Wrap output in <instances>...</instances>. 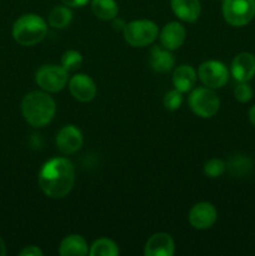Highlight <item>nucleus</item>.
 Masks as SVG:
<instances>
[{
  "label": "nucleus",
  "mask_w": 255,
  "mask_h": 256,
  "mask_svg": "<svg viewBox=\"0 0 255 256\" xmlns=\"http://www.w3.org/2000/svg\"><path fill=\"white\" fill-rule=\"evenodd\" d=\"M38 182L40 189L46 196L62 199L66 196L74 186V165L65 158L50 159L40 169Z\"/></svg>",
  "instance_id": "obj_1"
},
{
  "label": "nucleus",
  "mask_w": 255,
  "mask_h": 256,
  "mask_svg": "<svg viewBox=\"0 0 255 256\" xmlns=\"http://www.w3.org/2000/svg\"><path fill=\"white\" fill-rule=\"evenodd\" d=\"M56 112V104L48 92H32L22 102V114L34 128H42L52 122Z\"/></svg>",
  "instance_id": "obj_2"
},
{
  "label": "nucleus",
  "mask_w": 255,
  "mask_h": 256,
  "mask_svg": "<svg viewBox=\"0 0 255 256\" xmlns=\"http://www.w3.org/2000/svg\"><path fill=\"white\" fill-rule=\"evenodd\" d=\"M48 34V25L36 14H25L12 25V38L22 46H32L44 40Z\"/></svg>",
  "instance_id": "obj_3"
},
{
  "label": "nucleus",
  "mask_w": 255,
  "mask_h": 256,
  "mask_svg": "<svg viewBox=\"0 0 255 256\" xmlns=\"http://www.w3.org/2000/svg\"><path fill=\"white\" fill-rule=\"evenodd\" d=\"M122 34H124L125 42L130 46L142 48L156 40L159 29H158V25L152 20H134L125 25Z\"/></svg>",
  "instance_id": "obj_4"
},
{
  "label": "nucleus",
  "mask_w": 255,
  "mask_h": 256,
  "mask_svg": "<svg viewBox=\"0 0 255 256\" xmlns=\"http://www.w3.org/2000/svg\"><path fill=\"white\" fill-rule=\"evenodd\" d=\"M189 106L195 115L204 119L214 116L220 108V99L210 88H198L189 96Z\"/></svg>",
  "instance_id": "obj_5"
},
{
  "label": "nucleus",
  "mask_w": 255,
  "mask_h": 256,
  "mask_svg": "<svg viewBox=\"0 0 255 256\" xmlns=\"http://www.w3.org/2000/svg\"><path fill=\"white\" fill-rule=\"evenodd\" d=\"M222 16L232 26H244L255 16V0H224Z\"/></svg>",
  "instance_id": "obj_6"
},
{
  "label": "nucleus",
  "mask_w": 255,
  "mask_h": 256,
  "mask_svg": "<svg viewBox=\"0 0 255 256\" xmlns=\"http://www.w3.org/2000/svg\"><path fill=\"white\" fill-rule=\"evenodd\" d=\"M35 82L46 92H58L68 84V72L58 65H44L35 74Z\"/></svg>",
  "instance_id": "obj_7"
},
{
  "label": "nucleus",
  "mask_w": 255,
  "mask_h": 256,
  "mask_svg": "<svg viewBox=\"0 0 255 256\" xmlns=\"http://www.w3.org/2000/svg\"><path fill=\"white\" fill-rule=\"evenodd\" d=\"M199 79L210 89H220L229 80V70L224 62L218 60H208L199 66Z\"/></svg>",
  "instance_id": "obj_8"
},
{
  "label": "nucleus",
  "mask_w": 255,
  "mask_h": 256,
  "mask_svg": "<svg viewBox=\"0 0 255 256\" xmlns=\"http://www.w3.org/2000/svg\"><path fill=\"white\" fill-rule=\"evenodd\" d=\"M218 212L210 202H198L190 209L189 222L194 229L206 230L215 224Z\"/></svg>",
  "instance_id": "obj_9"
},
{
  "label": "nucleus",
  "mask_w": 255,
  "mask_h": 256,
  "mask_svg": "<svg viewBox=\"0 0 255 256\" xmlns=\"http://www.w3.org/2000/svg\"><path fill=\"white\" fill-rule=\"evenodd\" d=\"M56 146L62 154L70 155L76 152L82 148L84 138L80 129L74 125H65L56 134Z\"/></svg>",
  "instance_id": "obj_10"
},
{
  "label": "nucleus",
  "mask_w": 255,
  "mask_h": 256,
  "mask_svg": "<svg viewBox=\"0 0 255 256\" xmlns=\"http://www.w3.org/2000/svg\"><path fill=\"white\" fill-rule=\"evenodd\" d=\"M70 94L78 102H89L96 95V85L94 80L85 74H76L69 80Z\"/></svg>",
  "instance_id": "obj_11"
},
{
  "label": "nucleus",
  "mask_w": 255,
  "mask_h": 256,
  "mask_svg": "<svg viewBox=\"0 0 255 256\" xmlns=\"http://www.w3.org/2000/svg\"><path fill=\"white\" fill-rule=\"evenodd\" d=\"M232 75L239 82H248L255 75V55L242 52L232 62Z\"/></svg>",
  "instance_id": "obj_12"
},
{
  "label": "nucleus",
  "mask_w": 255,
  "mask_h": 256,
  "mask_svg": "<svg viewBox=\"0 0 255 256\" xmlns=\"http://www.w3.org/2000/svg\"><path fill=\"white\" fill-rule=\"evenodd\" d=\"M174 252V240L166 232L152 235L144 246V254L146 256H172Z\"/></svg>",
  "instance_id": "obj_13"
},
{
  "label": "nucleus",
  "mask_w": 255,
  "mask_h": 256,
  "mask_svg": "<svg viewBox=\"0 0 255 256\" xmlns=\"http://www.w3.org/2000/svg\"><path fill=\"white\" fill-rule=\"evenodd\" d=\"M186 38V30L180 22H170L160 32V42L168 50H176L184 44Z\"/></svg>",
  "instance_id": "obj_14"
},
{
  "label": "nucleus",
  "mask_w": 255,
  "mask_h": 256,
  "mask_svg": "<svg viewBox=\"0 0 255 256\" xmlns=\"http://www.w3.org/2000/svg\"><path fill=\"white\" fill-rule=\"evenodd\" d=\"M172 9L180 20L186 22H196L202 12L199 0H172Z\"/></svg>",
  "instance_id": "obj_15"
},
{
  "label": "nucleus",
  "mask_w": 255,
  "mask_h": 256,
  "mask_svg": "<svg viewBox=\"0 0 255 256\" xmlns=\"http://www.w3.org/2000/svg\"><path fill=\"white\" fill-rule=\"evenodd\" d=\"M196 80V72L190 65H180L174 70V74H172V84L175 89L179 90L180 92H188L194 89Z\"/></svg>",
  "instance_id": "obj_16"
},
{
  "label": "nucleus",
  "mask_w": 255,
  "mask_h": 256,
  "mask_svg": "<svg viewBox=\"0 0 255 256\" xmlns=\"http://www.w3.org/2000/svg\"><path fill=\"white\" fill-rule=\"evenodd\" d=\"M150 66L155 72L166 74L174 66V56L170 50L162 49V46H154L150 52Z\"/></svg>",
  "instance_id": "obj_17"
},
{
  "label": "nucleus",
  "mask_w": 255,
  "mask_h": 256,
  "mask_svg": "<svg viewBox=\"0 0 255 256\" xmlns=\"http://www.w3.org/2000/svg\"><path fill=\"white\" fill-rule=\"evenodd\" d=\"M59 254L62 256H85L89 254L88 244L80 235H69L60 242Z\"/></svg>",
  "instance_id": "obj_18"
},
{
  "label": "nucleus",
  "mask_w": 255,
  "mask_h": 256,
  "mask_svg": "<svg viewBox=\"0 0 255 256\" xmlns=\"http://www.w3.org/2000/svg\"><path fill=\"white\" fill-rule=\"evenodd\" d=\"M252 159L246 155L234 154L226 162V169L230 175L234 178H245L252 172Z\"/></svg>",
  "instance_id": "obj_19"
},
{
  "label": "nucleus",
  "mask_w": 255,
  "mask_h": 256,
  "mask_svg": "<svg viewBox=\"0 0 255 256\" xmlns=\"http://www.w3.org/2000/svg\"><path fill=\"white\" fill-rule=\"evenodd\" d=\"M92 10L95 16L105 22L114 20L119 12V8L115 0H92Z\"/></svg>",
  "instance_id": "obj_20"
},
{
  "label": "nucleus",
  "mask_w": 255,
  "mask_h": 256,
  "mask_svg": "<svg viewBox=\"0 0 255 256\" xmlns=\"http://www.w3.org/2000/svg\"><path fill=\"white\" fill-rule=\"evenodd\" d=\"M72 20V12L68 6H55L50 10L48 22L55 29H65Z\"/></svg>",
  "instance_id": "obj_21"
},
{
  "label": "nucleus",
  "mask_w": 255,
  "mask_h": 256,
  "mask_svg": "<svg viewBox=\"0 0 255 256\" xmlns=\"http://www.w3.org/2000/svg\"><path fill=\"white\" fill-rule=\"evenodd\" d=\"M119 252L118 245L106 238L95 240L89 250V255L92 256H116L119 255Z\"/></svg>",
  "instance_id": "obj_22"
},
{
  "label": "nucleus",
  "mask_w": 255,
  "mask_h": 256,
  "mask_svg": "<svg viewBox=\"0 0 255 256\" xmlns=\"http://www.w3.org/2000/svg\"><path fill=\"white\" fill-rule=\"evenodd\" d=\"M82 64V56L78 50H68L62 56V66L68 72H75Z\"/></svg>",
  "instance_id": "obj_23"
},
{
  "label": "nucleus",
  "mask_w": 255,
  "mask_h": 256,
  "mask_svg": "<svg viewBox=\"0 0 255 256\" xmlns=\"http://www.w3.org/2000/svg\"><path fill=\"white\" fill-rule=\"evenodd\" d=\"M225 170H226V162H222V159H216V158L210 159L204 165V174L212 179L222 176Z\"/></svg>",
  "instance_id": "obj_24"
},
{
  "label": "nucleus",
  "mask_w": 255,
  "mask_h": 256,
  "mask_svg": "<svg viewBox=\"0 0 255 256\" xmlns=\"http://www.w3.org/2000/svg\"><path fill=\"white\" fill-rule=\"evenodd\" d=\"M182 92H180L179 90H176V89L168 92L164 96L165 109L169 110V112H175V110L179 109L182 104Z\"/></svg>",
  "instance_id": "obj_25"
},
{
  "label": "nucleus",
  "mask_w": 255,
  "mask_h": 256,
  "mask_svg": "<svg viewBox=\"0 0 255 256\" xmlns=\"http://www.w3.org/2000/svg\"><path fill=\"white\" fill-rule=\"evenodd\" d=\"M252 95H254V92H252V86H250L248 82H239V84L235 86L234 89V98L239 102H248L252 99Z\"/></svg>",
  "instance_id": "obj_26"
},
{
  "label": "nucleus",
  "mask_w": 255,
  "mask_h": 256,
  "mask_svg": "<svg viewBox=\"0 0 255 256\" xmlns=\"http://www.w3.org/2000/svg\"><path fill=\"white\" fill-rule=\"evenodd\" d=\"M20 256H42V252L38 246L34 245H29L25 246L22 252H19Z\"/></svg>",
  "instance_id": "obj_27"
},
{
  "label": "nucleus",
  "mask_w": 255,
  "mask_h": 256,
  "mask_svg": "<svg viewBox=\"0 0 255 256\" xmlns=\"http://www.w3.org/2000/svg\"><path fill=\"white\" fill-rule=\"evenodd\" d=\"M66 6L70 8H80V6H84L89 2V0H62Z\"/></svg>",
  "instance_id": "obj_28"
},
{
  "label": "nucleus",
  "mask_w": 255,
  "mask_h": 256,
  "mask_svg": "<svg viewBox=\"0 0 255 256\" xmlns=\"http://www.w3.org/2000/svg\"><path fill=\"white\" fill-rule=\"evenodd\" d=\"M248 116H249L250 122L255 126V105H252V106L249 109V112H248Z\"/></svg>",
  "instance_id": "obj_29"
},
{
  "label": "nucleus",
  "mask_w": 255,
  "mask_h": 256,
  "mask_svg": "<svg viewBox=\"0 0 255 256\" xmlns=\"http://www.w3.org/2000/svg\"><path fill=\"white\" fill-rule=\"evenodd\" d=\"M6 254V249H5V244L2 242V239L0 238V256H4Z\"/></svg>",
  "instance_id": "obj_30"
}]
</instances>
